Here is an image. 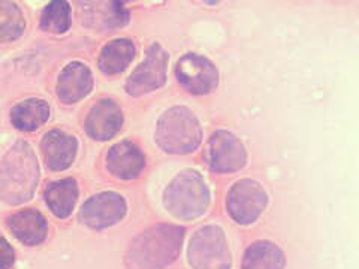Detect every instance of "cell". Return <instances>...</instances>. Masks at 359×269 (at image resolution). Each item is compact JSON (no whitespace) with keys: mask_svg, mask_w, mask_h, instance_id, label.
<instances>
[{"mask_svg":"<svg viewBox=\"0 0 359 269\" xmlns=\"http://www.w3.org/2000/svg\"><path fill=\"white\" fill-rule=\"evenodd\" d=\"M184 228L177 224H157L140 233L126 253L128 269H165L182 251Z\"/></svg>","mask_w":359,"mask_h":269,"instance_id":"cell-1","label":"cell"},{"mask_svg":"<svg viewBox=\"0 0 359 269\" xmlns=\"http://www.w3.org/2000/svg\"><path fill=\"white\" fill-rule=\"evenodd\" d=\"M39 179L36 156L26 142H18L0 162V199L9 205L29 200Z\"/></svg>","mask_w":359,"mask_h":269,"instance_id":"cell-2","label":"cell"},{"mask_svg":"<svg viewBox=\"0 0 359 269\" xmlns=\"http://www.w3.org/2000/svg\"><path fill=\"white\" fill-rule=\"evenodd\" d=\"M202 139L199 121L190 109L174 106L157 121L156 142L166 153L187 154L198 149Z\"/></svg>","mask_w":359,"mask_h":269,"instance_id":"cell-3","label":"cell"},{"mask_svg":"<svg viewBox=\"0 0 359 269\" xmlns=\"http://www.w3.org/2000/svg\"><path fill=\"white\" fill-rule=\"evenodd\" d=\"M210 204L208 187L198 172L178 174L165 192V205L177 219L192 220L201 217Z\"/></svg>","mask_w":359,"mask_h":269,"instance_id":"cell-4","label":"cell"},{"mask_svg":"<svg viewBox=\"0 0 359 269\" xmlns=\"http://www.w3.org/2000/svg\"><path fill=\"white\" fill-rule=\"evenodd\" d=\"M189 263L194 269H231V253L220 228L204 226L195 232L189 245Z\"/></svg>","mask_w":359,"mask_h":269,"instance_id":"cell-5","label":"cell"},{"mask_svg":"<svg viewBox=\"0 0 359 269\" xmlns=\"http://www.w3.org/2000/svg\"><path fill=\"white\" fill-rule=\"evenodd\" d=\"M226 207L232 220L240 224H250L265 209L266 193L264 187L253 179H240L229 190Z\"/></svg>","mask_w":359,"mask_h":269,"instance_id":"cell-6","label":"cell"},{"mask_svg":"<svg viewBox=\"0 0 359 269\" xmlns=\"http://www.w3.org/2000/svg\"><path fill=\"white\" fill-rule=\"evenodd\" d=\"M205 160L212 171L235 172L245 165L247 154L244 145L233 133L219 130L208 139Z\"/></svg>","mask_w":359,"mask_h":269,"instance_id":"cell-7","label":"cell"},{"mask_svg":"<svg viewBox=\"0 0 359 269\" xmlns=\"http://www.w3.org/2000/svg\"><path fill=\"white\" fill-rule=\"evenodd\" d=\"M166 51L159 43H153L147 50L144 62L129 76L126 92L132 96H141L162 87L166 80Z\"/></svg>","mask_w":359,"mask_h":269,"instance_id":"cell-8","label":"cell"},{"mask_svg":"<svg viewBox=\"0 0 359 269\" xmlns=\"http://www.w3.org/2000/svg\"><path fill=\"white\" fill-rule=\"evenodd\" d=\"M177 78L180 84L192 95H208L219 83L216 66L204 55L195 53H189L178 60Z\"/></svg>","mask_w":359,"mask_h":269,"instance_id":"cell-9","label":"cell"},{"mask_svg":"<svg viewBox=\"0 0 359 269\" xmlns=\"http://www.w3.org/2000/svg\"><path fill=\"white\" fill-rule=\"evenodd\" d=\"M126 209V202L118 193H99L84 202L80 221L92 229H107L125 217Z\"/></svg>","mask_w":359,"mask_h":269,"instance_id":"cell-10","label":"cell"},{"mask_svg":"<svg viewBox=\"0 0 359 269\" xmlns=\"http://www.w3.org/2000/svg\"><path fill=\"white\" fill-rule=\"evenodd\" d=\"M123 112L109 99H102L90 109L86 120L87 133L96 141L111 139L121 129Z\"/></svg>","mask_w":359,"mask_h":269,"instance_id":"cell-11","label":"cell"},{"mask_svg":"<svg viewBox=\"0 0 359 269\" xmlns=\"http://www.w3.org/2000/svg\"><path fill=\"white\" fill-rule=\"evenodd\" d=\"M93 87V76L88 67L72 62L62 71L57 81V96L65 104H75L84 99Z\"/></svg>","mask_w":359,"mask_h":269,"instance_id":"cell-12","label":"cell"},{"mask_svg":"<svg viewBox=\"0 0 359 269\" xmlns=\"http://www.w3.org/2000/svg\"><path fill=\"white\" fill-rule=\"evenodd\" d=\"M145 166L142 151L132 142H118L111 147L107 156L108 171L121 179L137 178Z\"/></svg>","mask_w":359,"mask_h":269,"instance_id":"cell-13","label":"cell"},{"mask_svg":"<svg viewBox=\"0 0 359 269\" xmlns=\"http://www.w3.org/2000/svg\"><path fill=\"white\" fill-rule=\"evenodd\" d=\"M76 147V139L62 130L48 132L41 142L45 163L53 171H63L69 167L75 159Z\"/></svg>","mask_w":359,"mask_h":269,"instance_id":"cell-14","label":"cell"},{"mask_svg":"<svg viewBox=\"0 0 359 269\" xmlns=\"http://www.w3.org/2000/svg\"><path fill=\"white\" fill-rule=\"evenodd\" d=\"M8 226L14 237L25 245H38L45 241L48 224L41 212L35 209H22L8 219Z\"/></svg>","mask_w":359,"mask_h":269,"instance_id":"cell-15","label":"cell"},{"mask_svg":"<svg viewBox=\"0 0 359 269\" xmlns=\"http://www.w3.org/2000/svg\"><path fill=\"white\" fill-rule=\"evenodd\" d=\"M78 186L74 178H65L51 183L45 190V200L53 214L59 219H66L72 214L76 204Z\"/></svg>","mask_w":359,"mask_h":269,"instance_id":"cell-16","label":"cell"},{"mask_svg":"<svg viewBox=\"0 0 359 269\" xmlns=\"http://www.w3.org/2000/svg\"><path fill=\"white\" fill-rule=\"evenodd\" d=\"M50 118V106L42 99H27L11 111V121L18 130L32 132L39 129Z\"/></svg>","mask_w":359,"mask_h":269,"instance_id":"cell-17","label":"cell"},{"mask_svg":"<svg viewBox=\"0 0 359 269\" xmlns=\"http://www.w3.org/2000/svg\"><path fill=\"white\" fill-rule=\"evenodd\" d=\"M285 254L273 242L252 244L244 253L243 269H285Z\"/></svg>","mask_w":359,"mask_h":269,"instance_id":"cell-18","label":"cell"},{"mask_svg":"<svg viewBox=\"0 0 359 269\" xmlns=\"http://www.w3.org/2000/svg\"><path fill=\"white\" fill-rule=\"evenodd\" d=\"M135 57V47L129 39H116L105 45L99 55V69L107 75H116L126 69Z\"/></svg>","mask_w":359,"mask_h":269,"instance_id":"cell-19","label":"cell"},{"mask_svg":"<svg viewBox=\"0 0 359 269\" xmlns=\"http://www.w3.org/2000/svg\"><path fill=\"white\" fill-rule=\"evenodd\" d=\"M26 29L25 15L13 2H0V42L20 38Z\"/></svg>","mask_w":359,"mask_h":269,"instance_id":"cell-20","label":"cell"},{"mask_svg":"<svg viewBox=\"0 0 359 269\" xmlns=\"http://www.w3.org/2000/svg\"><path fill=\"white\" fill-rule=\"evenodd\" d=\"M41 27L45 32L60 35L71 27V6L63 0L51 2L43 9L41 17Z\"/></svg>","mask_w":359,"mask_h":269,"instance_id":"cell-21","label":"cell"},{"mask_svg":"<svg viewBox=\"0 0 359 269\" xmlns=\"http://www.w3.org/2000/svg\"><path fill=\"white\" fill-rule=\"evenodd\" d=\"M15 261V254L13 247L9 245V242L0 237V269H11L14 265Z\"/></svg>","mask_w":359,"mask_h":269,"instance_id":"cell-22","label":"cell"}]
</instances>
